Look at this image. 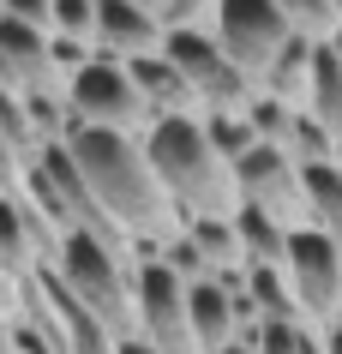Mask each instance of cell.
Segmentation results:
<instances>
[{"label": "cell", "mask_w": 342, "mask_h": 354, "mask_svg": "<svg viewBox=\"0 0 342 354\" xmlns=\"http://www.w3.org/2000/svg\"><path fill=\"white\" fill-rule=\"evenodd\" d=\"M162 60L187 78L198 114H247V102L258 96L247 78L222 60V48L210 42V30H169V37H162Z\"/></svg>", "instance_id": "obj_6"}, {"label": "cell", "mask_w": 342, "mask_h": 354, "mask_svg": "<svg viewBox=\"0 0 342 354\" xmlns=\"http://www.w3.org/2000/svg\"><path fill=\"white\" fill-rule=\"evenodd\" d=\"M187 324L198 354H222L234 342V313H228V295L216 282H187Z\"/></svg>", "instance_id": "obj_13"}, {"label": "cell", "mask_w": 342, "mask_h": 354, "mask_svg": "<svg viewBox=\"0 0 342 354\" xmlns=\"http://www.w3.org/2000/svg\"><path fill=\"white\" fill-rule=\"evenodd\" d=\"M247 300L258 324H301V306L288 295V277L283 270H270V264H247Z\"/></svg>", "instance_id": "obj_17"}, {"label": "cell", "mask_w": 342, "mask_h": 354, "mask_svg": "<svg viewBox=\"0 0 342 354\" xmlns=\"http://www.w3.org/2000/svg\"><path fill=\"white\" fill-rule=\"evenodd\" d=\"M66 109H73L78 127H102V132H144L151 127V114H144V102H138L133 78H126V66L108 55H91L84 66L73 73V84H66Z\"/></svg>", "instance_id": "obj_7"}, {"label": "cell", "mask_w": 342, "mask_h": 354, "mask_svg": "<svg viewBox=\"0 0 342 354\" xmlns=\"http://www.w3.org/2000/svg\"><path fill=\"white\" fill-rule=\"evenodd\" d=\"M144 162H151L156 187L169 192V205L187 216H234L240 192H234V162H222L198 132V114H174V120H151L138 132Z\"/></svg>", "instance_id": "obj_2"}, {"label": "cell", "mask_w": 342, "mask_h": 354, "mask_svg": "<svg viewBox=\"0 0 342 354\" xmlns=\"http://www.w3.org/2000/svg\"><path fill=\"white\" fill-rule=\"evenodd\" d=\"M222 354H252V348H240V342H228V348H222Z\"/></svg>", "instance_id": "obj_31"}, {"label": "cell", "mask_w": 342, "mask_h": 354, "mask_svg": "<svg viewBox=\"0 0 342 354\" xmlns=\"http://www.w3.org/2000/svg\"><path fill=\"white\" fill-rule=\"evenodd\" d=\"M301 198H306V228H319L342 246V162L301 168Z\"/></svg>", "instance_id": "obj_14"}, {"label": "cell", "mask_w": 342, "mask_h": 354, "mask_svg": "<svg viewBox=\"0 0 342 354\" xmlns=\"http://www.w3.org/2000/svg\"><path fill=\"white\" fill-rule=\"evenodd\" d=\"M330 12H336V24H342V0H330Z\"/></svg>", "instance_id": "obj_32"}, {"label": "cell", "mask_w": 342, "mask_h": 354, "mask_svg": "<svg viewBox=\"0 0 342 354\" xmlns=\"http://www.w3.org/2000/svg\"><path fill=\"white\" fill-rule=\"evenodd\" d=\"M336 162H342V138H336Z\"/></svg>", "instance_id": "obj_33"}, {"label": "cell", "mask_w": 342, "mask_h": 354, "mask_svg": "<svg viewBox=\"0 0 342 354\" xmlns=\"http://www.w3.org/2000/svg\"><path fill=\"white\" fill-rule=\"evenodd\" d=\"M252 354H324V348H319V336L301 330V324H265Z\"/></svg>", "instance_id": "obj_22"}, {"label": "cell", "mask_w": 342, "mask_h": 354, "mask_svg": "<svg viewBox=\"0 0 342 354\" xmlns=\"http://www.w3.org/2000/svg\"><path fill=\"white\" fill-rule=\"evenodd\" d=\"M306 78H312V42H288L283 55L270 60V73L258 78V96H276L283 109H294L301 114V102H306Z\"/></svg>", "instance_id": "obj_16"}, {"label": "cell", "mask_w": 342, "mask_h": 354, "mask_svg": "<svg viewBox=\"0 0 342 354\" xmlns=\"http://www.w3.org/2000/svg\"><path fill=\"white\" fill-rule=\"evenodd\" d=\"M162 24L144 12V6H133V0H96V19H91V48L108 60H138V55H162Z\"/></svg>", "instance_id": "obj_10"}, {"label": "cell", "mask_w": 342, "mask_h": 354, "mask_svg": "<svg viewBox=\"0 0 342 354\" xmlns=\"http://www.w3.org/2000/svg\"><path fill=\"white\" fill-rule=\"evenodd\" d=\"M0 84L12 96H60V78L48 66V30L0 19Z\"/></svg>", "instance_id": "obj_9"}, {"label": "cell", "mask_w": 342, "mask_h": 354, "mask_svg": "<svg viewBox=\"0 0 342 354\" xmlns=\"http://www.w3.org/2000/svg\"><path fill=\"white\" fill-rule=\"evenodd\" d=\"M234 241H240V259L247 264H270V270H283V252H288V234L276 223H265L258 210H234Z\"/></svg>", "instance_id": "obj_18"}, {"label": "cell", "mask_w": 342, "mask_h": 354, "mask_svg": "<svg viewBox=\"0 0 342 354\" xmlns=\"http://www.w3.org/2000/svg\"><path fill=\"white\" fill-rule=\"evenodd\" d=\"M288 295L301 306V330L324 336L330 324H342V246L319 228H294L283 252Z\"/></svg>", "instance_id": "obj_4"}, {"label": "cell", "mask_w": 342, "mask_h": 354, "mask_svg": "<svg viewBox=\"0 0 342 354\" xmlns=\"http://www.w3.org/2000/svg\"><path fill=\"white\" fill-rule=\"evenodd\" d=\"M0 354H24V348H19V330H12V324H0Z\"/></svg>", "instance_id": "obj_28"}, {"label": "cell", "mask_w": 342, "mask_h": 354, "mask_svg": "<svg viewBox=\"0 0 342 354\" xmlns=\"http://www.w3.org/2000/svg\"><path fill=\"white\" fill-rule=\"evenodd\" d=\"M276 12H283L288 37L312 42V48L342 42V24H336V12H330V0H276Z\"/></svg>", "instance_id": "obj_19"}, {"label": "cell", "mask_w": 342, "mask_h": 354, "mask_svg": "<svg viewBox=\"0 0 342 354\" xmlns=\"http://www.w3.org/2000/svg\"><path fill=\"white\" fill-rule=\"evenodd\" d=\"M66 156H73L78 180L91 192L96 216H102L120 241H133L138 259L180 234V210L169 205V192L156 187L151 162H144V145H138L133 132L78 127L73 138H66Z\"/></svg>", "instance_id": "obj_1"}, {"label": "cell", "mask_w": 342, "mask_h": 354, "mask_svg": "<svg viewBox=\"0 0 342 354\" xmlns=\"http://www.w3.org/2000/svg\"><path fill=\"white\" fill-rule=\"evenodd\" d=\"M210 42H216L222 60L258 91V78L270 73V60L283 55L294 37H288L276 0H216V12H210Z\"/></svg>", "instance_id": "obj_5"}, {"label": "cell", "mask_w": 342, "mask_h": 354, "mask_svg": "<svg viewBox=\"0 0 342 354\" xmlns=\"http://www.w3.org/2000/svg\"><path fill=\"white\" fill-rule=\"evenodd\" d=\"M180 234L192 241V252L205 259V277H222V270H240V241H234V216H187Z\"/></svg>", "instance_id": "obj_15"}, {"label": "cell", "mask_w": 342, "mask_h": 354, "mask_svg": "<svg viewBox=\"0 0 342 354\" xmlns=\"http://www.w3.org/2000/svg\"><path fill=\"white\" fill-rule=\"evenodd\" d=\"M114 354H156V348H144L138 336H126V342H114Z\"/></svg>", "instance_id": "obj_29"}, {"label": "cell", "mask_w": 342, "mask_h": 354, "mask_svg": "<svg viewBox=\"0 0 342 354\" xmlns=\"http://www.w3.org/2000/svg\"><path fill=\"white\" fill-rule=\"evenodd\" d=\"M234 192H240V205L258 210L265 223H276L283 234L306 228V198H301V168L294 156L276 145H252L240 162H234Z\"/></svg>", "instance_id": "obj_8"}, {"label": "cell", "mask_w": 342, "mask_h": 354, "mask_svg": "<svg viewBox=\"0 0 342 354\" xmlns=\"http://www.w3.org/2000/svg\"><path fill=\"white\" fill-rule=\"evenodd\" d=\"M0 19H19V24L48 30V0H0Z\"/></svg>", "instance_id": "obj_25"}, {"label": "cell", "mask_w": 342, "mask_h": 354, "mask_svg": "<svg viewBox=\"0 0 342 354\" xmlns=\"http://www.w3.org/2000/svg\"><path fill=\"white\" fill-rule=\"evenodd\" d=\"M91 19H96V0H48V37L91 42Z\"/></svg>", "instance_id": "obj_21"}, {"label": "cell", "mask_w": 342, "mask_h": 354, "mask_svg": "<svg viewBox=\"0 0 342 354\" xmlns=\"http://www.w3.org/2000/svg\"><path fill=\"white\" fill-rule=\"evenodd\" d=\"M306 120H319L330 138H342V42L312 48V78H306Z\"/></svg>", "instance_id": "obj_12"}, {"label": "cell", "mask_w": 342, "mask_h": 354, "mask_svg": "<svg viewBox=\"0 0 342 354\" xmlns=\"http://www.w3.org/2000/svg\"><path fill=\"white\" fill-rule=\"evenodd\" d=\"M133 6H144V12H151V19L162 24V6H169V0H133Z\"/></svg>", "instance_id": "obj_30"}, {"label": "cell", "mask_w": 342, "mask_h": 354, "mask_svg": "<svg viewBox=\"0 0 342 354\" xmlns=\"http://www.w3.org/2000/svg\"><path fill=\"white\" fill-rule=\"evenodd\" d=\"M126 78H133V91H138V102H144V114H151V120L198 114V102H192V91H187V78L174 73L162 55H138V60H126Z\"/></svg>", "instance_id": "obj_11"}, {"label": "cell", "mask_w": 342, "mask_h": 354, "mask_svg": "<svg viewBox=\"0 0 342 354\" xmlns=\"http://www.w3.org/2000/svg\"><path fill=\"white\" fill-rule=\"evenodd\" d=\"M216 0H169L162 6V30H210Z\"/></svg>", "instance_id": "obj_23"}, {"label": "cell", "mask_w": 342, "mask_h": 354, "mask_svg": "<svg viewBox=\"0 0 342 354\" xmlns=\"http://www.w3.org/2000/svg\"><path fill=\"white\" fill-rule=\"evenodd\" d=\"M19 288H24V277H12L0 264V324H19Z\"/></svg>", "instance_id": "obj_26"}, {"label": "cell", "mask_w": 342, "mask_h": 354, "mask_svg": "<svg viewBox=\"0 0 342 354\" xmlns=\"http://www.w3.org/2000/svg\"><path fill=\"white\" fill-rule=\"evenodd\" d=\"M91 55H96L91 42H66V37H48V66H55L60 91L73 84V73H78V66H84V60H91Z\"/></svg>", "instance_id": "obj_24"}, {"label": "cell", "mask_w": 342, "mask_h": 354, "mask_svg": "<svg viewBox=\"0 0 342 354\" xmlns=\"http://www.w3.org/2000/svg\"><path fill=\"white\" fill-rule=\"evenodd\" d=\"M319 348H324V354H342V324H330V330L319 336Z\"/></svg>", "instance_id": "obj_27"}, {"label": "cell", "mask_w": 342, "mask_h": 354, "mask_svg": "<svg viewBox=\"0 0 342 354\" xmlns=\"http://www.w3.org/2000/svg\"><path fill=\"white\" fill-rule=\"evenodd\" d=\"M133 264H138L133 246H108L73 228V234H60V252L48 270L114 342H126L133 336Z\"/></svg>", "instance_id": "obj_3"}, {"label": "cell", "mask_w": 342, "mask_h": 354, "mask_svg": "<svg viewBox=\"0 0 342 354\" xmlns=\"http://www.w3.org/2000/svg\"><path fill=\"white\" fill-rule=\"evenodd\" d=\"M288 156H294V168H319V162H336V138L319 127V120H306V114H294V127H288Z\"/></svg>", "instance_id": "obj_20"}]
</instances>
